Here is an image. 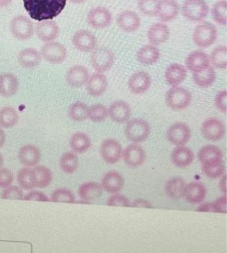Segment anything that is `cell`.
I'll use <instances>...</instances> for the list:
<instances>
[{
	"label": "cell",
	"mask_w": 227,
	"mask_h": 253,
	"mask_svg": "<svg viewBox=\"0 0 227 253\" xmlns=\"http://www.w3.org/2000/svg\"><path fill=\"white\" fill-rule=\"evenodd\" d=\"M67 0H23L26 12L37 21L53 20L58 16L66 5Z\"/></svg>",
	"instance_id": "6da1fadb"
},
{
	"label": "cell",
	"mask_w": 227,
	"mask_h": 253,
	"mask_svg": "<svg viewBox=\"0 0 227 253\" xmlns=\"http://www.w3.org/2000/svg\"><path fill=\"white\" fill-rule=\"evenodd\" d=\"M218 37L217 28L209 22L199 24L194 30L192 39L194 43L200 48H207L212 46Z\"/></svg>",
	"instance_id": "7a4b0ae2"
},
{
	"label": "cell",
	"mask_w": 227,
	"mask_h": 253,
	"mask_svg": "<svg viewBox=\"0 0 227 253\" xmlns=\"http://www.w3.org/2000/svg\"><path fill=\"white\" fill-rule=\"evenodd\" d=\"M181 11L187 20L201 22L207 18L209 6L206 0H186L183 4Z\"/></svg>",
	"instance_id": "3957f363"
},
{
	"label": "cell",
	"mask_w": 227,
	"mask_h": 253,
	"mask_svg": "<svg viewBox=\"0 0 227 253\" xmlns=\"http://www.w3.org/2000/svg\"><path fill=\"white\" fill-rule=\"evenodd\" d=\"M151 129L148 123L140 118L128 121L125 128V135L128 140L134 143H141L148 138Z\"/></svg>",
	"instance_id": "277c9868"
},
{
	"label": "cell",
	"mask_w": 227,
	"mask_h": 253,
	"mask_svg": "<svg viewBox=\"0 0 227 253\" xmlns=\"http://www.w3.org/2000/svg\"><path fill=\"white\" fill-rule=\"evenodd\" d=\"M192 96L187 89L181 87H172L166 95L167 106L173 110H184L189 107Z\"/></svg>",
	"instance_id": "5b68a950"
},
{
	"label": "cell",
	"mask_w": 227,
	"mask_h": 253,
	"mask_svg": "<svg viewBox=\"0 0 227 253\" xmlns=\"http://www.w3.org/2000/svg\"><path fill=\"white\" fill-rule=\"evenodd\" d=\"M92 67L98 73L109 71L114 66L115 55L111 49L106 47L96 48L91 57Z\"/></svg>",
	"instance_id": "8992f818"
},
{
	"label": "cell",
	"mask_w": 227,
	"mask_h": 253,
	"mask_svg": "<svg viewBox=\"0 0 227 253\" xmlns=\"http://www.w3.org/2000/svg\"><path fill=\"white\" fill-rule=\"evenodd\" d=\"M10 29L12 36L18 40H29L34 35V24L24 15H18L11 20Z\"/></svg>",
	"instance_id": "52a82bcc"
},
{
	"label": "cell",
	"mask_w": 227,
	"mask_h": 253,
	"mask_svg": "<svg viewBox=\"0 0 227 253\" xmlns=\"http://www.w3.org/2000/svg\"><path fill=\"white\" fill-rule=\"evenodd\" d=\"M42 58L49 63L58 65L62 63L67 57L66 48L58 42H47L41 50Z\"/></svg>",
	"instance_id": "ba28073f"
},
{
	"label": "cell",
	"mask_w": 227,
	"mask_h": 253,
	"mask_svg": "<svg viewBox=\"0 0 227 253\" xmlns=\"http://www.w3.org/2000/svg\"><path fill=\"white\" fill-rule=\"evenodd\" d=\"M87 22L89 26L94 29H106L112 23V13L106 7H95L89 11L87 15Z\"/></svg>",
	"instance_id": "9c48e42d"
},
{
	"label": "cell",
	"mask_w": 227,
	"mask_h": 253,
	"mask_svg": "<svg viewBox=\"0 0 227 253\" xmlns=\"http://www.w3.org/2000/svg\"><path fill=\"white\" fill-rule=\"evenodd\" d=\"M73 46L81 52H92L98 46V39L90 31L79 30L72 39Z\"/></svg>",
	"instance_id": "30bf717a"
},
{
	"label": "cell",
	"mask_w": 227,
	"mask_h": 253,
	"mask_svg": "<svg viewBox=\"0 0 227 253\" xmlns=\"http://www.w3.org/2000/svg\"><path fill=\"white\" fill-rule=\"evenodd\" d=\"M167 138L174 146H184L190 140V128L185 123H174L167 131Z\"/></svg>",
	"instance_id": "8fae6325"
},
{
	"label": "cell",
	"mask_w": 227,
	"mask_h": 253,
	"mask_svg": "<svg viewBox=\"0 0 227 253\" xmlns=\"http://www.w3.org/2000/svg\"><path fill=\"white\" fill-rule=\"evenodd\" d=\"M100 155L105 162L114 165L117 163L121 157L122 147L115 139H106L100 147Z\"/></svg>",
	"instance_id": "7c38bea8"
},
{
	"label": "cell",
	"mask_w": 227,
	"mask_h": 253,
	"mask_svg": "<svg viewBox=\"0 0 227 253\" xmlns=\"http://www.w3.org/2000/svg\"><path fill=\"white\" fill-rule=\"evenodd\" d=\"M201 132L203 137L207 140L219 141L225 136V127L220 120L210 118L202 124Z\"/></svg>",
	"instance_id": "4fadbf2b"
},
{
	"label": "cell",
	"mask_w": 227,
	"mask_h": 253,
	"mask_svg": "<svg viewBox=\"0 0 227 253\" xmlns=\"http://www.w3.org/2000/svg\"><path fill=\"white\" fill-rule=\"evenodd\" d=\"M151 76L145 72L134 73L128 80V86L134 94H142L148 91L151 86Z\"/></svg>",
	"instance_id": "5bb4252c"
},
{
	"label": "cell",
	"mask_w": 227,
	"mask_h": 253,
	"mask_svg": "<svg viewBox=\"0 0 227 253\" xmlns=\"http://www.w3.org/2000/svg\"><path fill=\"white\" fill-rule=\"evenodd\" d=\"M116 22L118 27L126 33L135 32L141 26L138 14L131 10H124L119 13Z\"/></svg>",
	"instance_id": "9a60e30c"
},
{
	"label": "cell",
	"mask_w": 227,
	"mask_h": 253,
	"mask_svg": "<svg viewBox=\"0 0 227 253\" xmlns=\"http://www.w3.org/2000/svg\"><path fill=\"white\" fill-rule=\"evenodd\" d=\"M125 164L131 168H137L145 162L146 154L139 145L130 144L123 152Z\"/></svg>",
	"instance_id": "2e32d148"
},
{
	"label": "cell",
	"mask_w": 227,
	"mask_h": 253,
	"mask_svg": "<svg viewBox=\"0 0 227 253\" xmlns=\"http://www.w3.org/2000/svg\"><path fill=\"white\" fill-rule=\"evenodd\" d=\"M36 34L37 37L42 42H53L59 36L58 25L53 20H42L37 23Z\"/></svg>",
	"instance_id": "e0dca14e"
},
{
	"label": "cell",
	"mask_w": 227,
	"mask_h": 253,
	"mask_svg": "<svg viewBox=\"0 0 227 253\" xmlns=\"http://www.w3.org/2000/svg\"><path fill=\"white\" fill-rule=\"evenodd\" d=\"M179 10L176 0H160L156 16L163 22L172 21L178 16Z\"/></svg>",
	"instance_id": "ac0fdd59"
},
{
	"label": "cell",
	"mask_w": 227,
	"mask_h": 253,
	"mask_svg": "<svg viewBox=\"0 0 227 253\" xmlns=\"http://www.w3.org/2000/svg\"><path fill=\"white\" fill-rule=\"evenodd\" d=\"M131 108L126 101L118 100L111 104L109 109V115L115 123L123 124L129 120Z\"/></svg>",
	"instance_id": "d6986e66"
},
{
	"label": "cell",
	"mask_w": 227,
	"mask_h": 253,
	"mask_svg": "<svg viewBox=\"0 0 227 253\" xmlns=\"http://www.w3.org/2000/svg\"><path fill=\"white\" fill-rule=\"evenodd\" d=\"M185 63L188 70L193 73L202 71L211 66L209 57L201 50H196L191 52L187 56Z\"/></svg>",
	"instance_id": "ffe728a7"
},
{
	"label": "cell",
	"mask_w": 227,
	"mask_h": 253,
	"mask_svg": "<svg viewBox=\"0 0 227 253\" xmlns=\"http://www.w3.org/2000/svg\"><path fill=\"white\" fill-rule=\"evenodd\" d=\"M198 159L202 166H211L222 163L223 153L214 145L203 146L199 151Z\"/></svg>",
	"instance_id": "44dd1931"
},
{
	"label": "cell",
	"mask_w": 227,
	"mask_h": 253,
	"mask_svg": "<svg viewBox=\"0 0 227 253\" xmlns=\"http://www.w3.org/2000/svg\"><path fill=\"white\" fill-rule=\"evenodd\" d=\"M89 78L88 69L83 65H74L66 73V81L73 88H80L87 84Z\"/></svg>",
	"instance_id": "7402d4cb"
},
{
	"label": "cell",
	"mask_w": 227,
	"mask_h": 253,
	"mask_svg": "<svg viewBox=\"0 0 227 253\" xmlns=\"http://www.w3.org/2000/svg\"><path fill=\"white\" fill-rule=\"evenodd\" d=\"M108 85L106 76L102 73L96 72L89 76L87 82V90L90 96L98 97L106 92Z\"/></svg>",
	"instance_id": "603a6c76"
},
{
	"label": "cell",
	"mask_w": 227,
	"mask_h": 253,
	"mask_svg": "<svg viewBox=\"0 0 227 253\" xmlns=\"http://www.w3.org/2000/svg\"><path fill=\"white\" fill-rule=\"evenodd\" d=\"M19 81L18 78L10 73L0 75V96L4 98L12 97L18 92Z\"/></svg>",
	"instance_id": "cb8c5ba5"
},
{
	"label": "cell",
	"mask_w": 227,
	"mask_h": 253,
	"mask_svg": "<svg viewBox=\"0 0 227 253\" xmlns=\"http://www.w3.org/2000/svg\"><path fill=\"white\" fill-rule=\"evenodd\" d=\"M20 163L26 167H36L40 162V149L34 145H26L20 148L18 152Z\"/></svg>",
	"instance_id": "d4e9b609"
},
{
	"label": "cell",
	"mask_w": 227,
	"mask_h": 253,
	"mask_svg": "<svg viewBox=\"0 0 227 253\" xmlns=\"http://www.w3.org/2000/svg\"><path fill=\"white\" fill-rule=\"evenodd\" d=\"M170 30L163 23H155L150 26L148 31V39L150 44L154 46L162 44L168 41Z\"/></svg>",
	"instance_id": "484cf974"
},
{
	"label": "cell",
	"mask_w": 227,
	"mask_h": 253,
	"mask_svg": "<svg viewBox=\"0 0 227 253\" xmlns=\"http://www.w3.org/2000/svg\"><path fill=\"white\" fill-rule=\"evenodd\" d=\"M124 180L123 176L116 171H111L106 173L102 179L103 190L109 193H117L122 190Z\"/></svg>",
	"instance_id": "4316f807"
},
{
	"label": "cell",
	"mask_w": 227,
	"mask_h": 253,
	"mask_svg": "<svg viewBox=\"0 0 227 253\" xmlns=\"http://www.w3.org/2000/svg\"><path fill=\"white\" fill-rule=\"evenodd\" d=\"M187 74V71L185 67L180 64H172L166 70V81L172 87L178 86L184 82Z\"/></svg>",
	"instance_id": "83f0119b"
},
{
	"label": "cell",
	"mask_w": 227,
	"mask_h": 253,
	"mask_svg": "<svg viewBox=\"0 0 227 253\" xmlns=\"http://www.w3.org/2000/svg\"><path fill=\"white\" fill-rule=\"evenodd\" d=\"M184 196L190 204H201L206 197V187L200 182H191L186 185Z\"/></svg>",
	"instance_id": "f1b7e54d"
},
{
	"label": "cell",
	"mask_w": 227,
	"mask_h": 253,
	"mask_svg": "<svg viewBox=\"0 0 227 253\" xmlns=\"http://www.w3.org/2000/svg\"><path fill=\"white\" fill-rule=\"evenodd\" d=\"M42 55L37 49L26 48L20 51L18 60L23 68L33 69L37 68L42 62Z\"/></svg>",
	"instance_id": "f546056e"
},
{
	"label": "cell",
	"mask_w": 227,
	"mask_h": 253,
	"mask_svg": "<svg viewBox=\"0 0 227 253\" xmlns=\"http://www.w3.org/2000/svg\"><path fill=\"white\" fill-rule=\"evenodd\" d=\"M171 160L173 165L178 168H185L193 162V151L184 146H177L172 151Z\"/></svg>",
	"instance_id": "4dcf8cb0"
},
{
	"label": "cell",
	"mask_w": 227,
	"mask_h": 253,
	"mask_svg": "<svg viewBox=\"0 0 227 253\" xmlns=\"http://www.w3.org/2000/svg\"><path fill=\"white\" fill-rule=\"evenodd\" d=\"M80 198L86 202H91L102 196L103 188L98 182H86L80 186L78 190Z\"/></svg>",
	"instance_id": "1f68e13d"
},
{
	"label": "cell",
	"mask_w": 227,
	"mask_h": 253,
	"mask_svg": "<svg viewBox=\"0 0 227 253\" xmlns=\"http://www.w3.org/2000/svg\"><path fill=\"white\" fill-rule=\"evenodd\" d=\"M161 53L159 49L153 44L142 46L137 53V60L142 65H151L159 60Z\"/></svg>",
	"instance_id": "d6a6232c"
},
{
	"label": "cell",
	"mask_w": 227,
	"mask_h": 253,
	"mask_svg": "<svg viewBox=\"0 0 227 253\" xmlns=\"http://www.w3.org/2000/svg\"><path fill=\"white\" fill-rule=\"evenodd\" d=\"M186 185H187L185 181L182 178H172L166 184V193L170 199H181L182 197H184Z\"/></svg>",
	"instance_id": "836d02e7"
},
{
	"label": "cell",
	"mask_w": 227,
	"mask_h": 253,
	"mask_svg": "<svg viewBox=\"0 0 227 253\" xmlns=\"http://www.w3.org/2000/svg\"><path fill=\"white\" fill-rule=\"evenodd\" d=\"M91 139L88 135L82 132L73 134L70 137V146L73 152L76 154H84L90 148Z\"/></svg>",
	"instance_id": "e575fe53"
},
{
	"label": "cell",
	"mask_w": 227,
	"mask_h": 253,
	"mask_svg": "<svg viewBox=\"0 0 227 253\" xmlns=\"http://www.w3.org/2000/svg\"><path fill=\"white\" fill-rule=\"evenodd\" d=\"M217 74L213 67H208L206 70L193 73L195 84L201 88H209L215 83Z\"/></svg>",
	"instance_id": "d590c367"
},
{
	"label": "cell",
	"mask_w": 227,
	"mask_h": 253,
	"mask_svg": "<svg viewBox=\"0 0 227 253\" xmlns=\"http://www.w3.org/2000/svg\"><path fill=\"white\" fill-rule=\"evenodd\" d=\"M19 120L18 112L13 107H4L0 109V126L5 129L13 127Z\"/></svg>",
	"instance_id": "8d00e7d4"
},
{
	"label": "cell",
	"mask_w": 227,
	"mask_h": 253,
	"mask_svg": "<svg viewBox=\"0 0 227 253\" xmlns=\"http://www.w3.org/2000/svg\"><path fill=\"white\" fill-rule=\"evenodd\" d=\"M17 180L23 190H31L36 187L34 169L22 168L17 174Z\"/></svg>",
	"instance_id": "74e56055"
},
{
	"label": "cell",
	"mask_w": 227,
	"mask_h": 253,
	"mask_svg": "<svg viewBox=\"0 0 227 253\" xmlns=\"http://www.w3.org/2000/svg\"><path fill=\"white\" fill-rule=\"evenodd\" d=\"M35 175L36 187L45 188L51 184L53 174L49 169L44 166H37L34 168Z\"/></svg>",
	"instance_id": "f35d334b"
},
{
	"label": "cell",
	"mask_w": 227,
	"mask_h": 253,
	"mask_svg": "<svg viewBox=\"0 0 227 253\" xmlns=\"http://www.w3.org/2000/svg\"><path fill=\"white\" fill-rule=\"evenodd\" d=\"M61 169L65 174H71L77 169L79 166V159L73 152H67L61 156L59 160Z\"/></svg>",
	"instance_id": "ab89813d"
},
{
	"label": "cell",
	"mask_w": 227,
	"mask_h": 253,
	"mask_svg": "<svg viewBox=\"0 0 227 253\" xmlns=\"http://www.w3.org/2000/svg\"><path fill=\"white\" fill-rule=\"evenodd\" d=\"M89 107L85 103L76 101L68 109V116L73 121L83 122L88 118Z\"/></svg>",
	"instance_id": "60d3db41"
},
{
	"label": "cell",
	"mask_w": 227,
	"mask_h": 253,
	"mask_svg": "<svg viewBox=\"0 0 227 253\" xmlns=\"http://www.w3.org/2000/svg\"><path fill=\"white\" fill-rule=\"evenodd\" d=\"M213 19L218 24L226 26L227 25V2L226 0H221L215 3L211 10Z\"/></svg>",
	"instance_id": "b9f144b4"
},
{
	"label": "cell",
	"mask_w": 227,
	"mask_h": 253,
	"mask_svg": "<svg viewBox=\"0 0 227 253\" xmlns=\"http://www.w3.org/2000/svg\"><path fill=\"white\" fill-rule=\"evenodd\" d=\"M210 62L216 68L226 69L227 68V46H221L216 48L211 53Z\"/></svg>",
	"instance_id": "7bdbcfd3"
},
{
	"label": "cell",
	"mask_w": 227,
	"mask_h": 253,
	"mask_svg": "<svg viewBox=\"0 0 227 253\" xmlns=\"http://www.w3.org/2000/svg\"><path fill=\"white\" fill-rule=\"evenodd\" d=\"M109 117V109L103 104H95L89 108L88 118L93 123H102Z\"/></svg>",
	"instance_id": "ee69618b"
},
{
	"label": "cell",
	"mask_w": 227,
	"mask_h": 253,
	"mask_svg": "<svg viewBox=\"0 0 227 253\" xmlns=\"http://www.w3.org/2000/svg\"><path fill=\"white\" fill-rule=\"evenodd\" d=\"M51 201L56 203L73 204L75 202V195L73 192L68 189H57L52 194Z\"/></svg>",
	"instance_id": "f6af8a7d"
},
{
	"label": "cell",
	"mask_w": 227,
	"mask_h": 253,
	"mask_svg": "<svg viewBox=\"0 0 227 253\" xmlns=\"http://www.w3.org/2000/svg\"><path fill=\"white\" fill-rule=\"evenodd\" d=\"M159 1L160 0H138L137 4L139 10L146 16H156Z\"/></svg>",
	"instance_id": "bcb514c9"
},
{
	"label": "cell",
	"mask_w": 227,
	"mask_h": 253,
	"mask_svg": "<svg viewBox=\"0 0 227 253\" xmlns=\"http://www.w3.org/2000/svg\"><path fill=\"white\" fill-rule=\"evenodd\" d=\"M203 172L208 177L215 179L220 177L225 172V167L223 163L211 166H202Z\"/></svg>",
	"instance_id": "7dc6e473"
},
{
	"label": "cell",
	"mask_w": 227,
	"mask_h": 253,
	"mask_svg": "<svg viewBox=\"0 0 227 253\" xmlns=\"http://www.w3.org/2000/svg\"><path fill=\"white\" fill-rule=\"evenodd\" d=\"M24 194L23 190L17 186H9L4 188L1 194L2 199L23 200Z\"/></svg>",
	"instance_id": "c3c4849f"
},
{
	"label": "cell",
	"mask_w": 227,
	"mask_h": 253,
	"mask_svg": "<svg viewBox=\"0 0 227 253\" xmlns=\"http://www.w3.org/2000/svg\"><path fill=\"white\" fill-rule=\"evenodd\" d=\"M14 176L12 171L6 168L0 169V188H6L12 185Z\"/></svg>",
	"instance_id": "681fc988"
},
{
	"label": "cell",
	"mask_w": 227,
	"mask_h": 253,
	"mask_svg": "<svg viewBox=\"0 0 227 253\" xmlns=\"http://www.w3.org/2000/svg\"><path fill=\"white\" fill-rule=\"evenodd\" d=\"M109 206H120V207H129L130 203L127 198L120 194L113 195L107 201Z\"/></svg>",
	"instance_id": "f907efd6"
},
{
	"label": "cell",
	"mask_w": 227,
	"mask_h": 253,
	"mask_svg": "<svg viewBox=\"0 0 227 253\" xmlns=\"http://www.w3.org/2000/svg\"><path fill=\"white\" fill-rule=\"evenodd\" d=\"M227 91L224 90L219 91L215 98L216 107L220 112L227 113Z\"/></svg>",
	"instance_id": "816d5d0a"
},
{
	"label": "cell",
	"mask_w": 227,
	"mask_h": 253,
	"mask_svg": "<svg viewBox=\"0 0 227 253\" xmlns=\"http://www.w3.org/2000/svg\"><path fill=\"white\" fill-rule=\"evenodd\" d=\"M24 201H42V202H48L50 200L45 193L40 191H31L25 195L23 197Z\"/></svg>",
	"instance_id": "f5cc1de1"
},
{
	"label": "cell",
	"mask_w": 227,
	"mask_h": 253,
	"mask_svg": "<svg viewBox=\"0 0 227 253\" xmlns=\"http://www.w3.org/2000/svg\"><path fill=\"white\" fill-rule=\"evenodd\" d=\"M214 205V212L216 213H226L227 212V198L226 196L220 197L218 198Z\"/></svg>",
	"instance_id": "db71d44e"
},
{
	"label": "cell",
	"mask_w": 227,
	"mask_h": 253,
	"mask_svg": "<svg viewBox=\"0 0 227 253\" xmlns=\"http://www.w3.org/2000/svg\"><path fill=\"white\" fill-rule=\"evenodd\" d=\"M129 207L145 208V209H153V206L148 201L143 199H137L130 204Z\"/></svg>",
	"instance_id": "11a10c76"
},
{
	"label": "cell",
	"mask_w": 227,
	"mask_h": 253,
	"mask_svg": "<svg viewBox=\"0 0 227 253\" xmlns=\"http://www.w3.org/2000/svg\"><path fill=\"white\" fill-rule=\"evenodd\" d=\"M197 211L200 212H214V205H213V203H206V204H202L197 209Z\"/></svg>",
	"instance_id": "9f6ffc18"
},
{
	"label": "cell",
	"mask_w": 227,
	"mask_h": 253,
	"mask_svg": "<svg viewBox=\"0 0 227 253\" xmlns=\"http://www.w3.org/2000/svg\"><path fill=\"white\" fill-rule=\"evenodd\" d=\"M220 189L223 193H227V175H225L222 177V180L220 181Z\"/></svg>",
	"instance_id": "6f0895ef"
},
{
	"label": "cell",
	"mask_w": 227,
	"mask_h": 253,
	"mask_svg": "<svg viewBox=\"0 0 227 253\" xmlns=\"http://www.w3.org/2000/svg\"><path fill=\"white\" fill-rule=\"evenodd\" d=\"M6 135L2 128L0 127V148H2L5 144Z\"/></svg>",
	"instance_id": "680465c9"
},
{
	"label": "cell",
	"mask_w": 227,
	"mask_h": 253,
	"mask_svg": "<svg viewBox=\"0 0 227 253\" xmlns=\"http://www.w3.org/2000/svg\"><path fill=\"white\" fill-rule=\"evenodd\" d=\"M12 1V0H0V7H7Z\"/></svg>",
	"instance_id": "91938a15"
},
{
	"label": "cell",
	"mask_w": 227,
	"mask_h": 253,
	"mask_svg": "<svg viewBox=\"0 0 227 253\" xmlns=\"http://www.w3.org/2000/svg\"><path fill=\"white\" fill-rule=\"evenodd\" d=\"M69 1L70 2L73 3V4H80L85 2L87 0H69Z\"/></svg>",
	"instance_id": "94428289"
},
{
	"label": "cell",
	"mask_w": 227,
	"mask_h": 253,
	"mask_svg": "<svg viewBox=\"0 0 227 253\" xmlns=\"http://www.w3.org/2000/svg\"><path fill=\"white\" fill-rule=\"evenodd\" d=\"M3 165H4V158H3L2 155L0 154V169L3 167Z\"/></svg>",
	"instance_id": "6125c7cd"
}]
</instances>
